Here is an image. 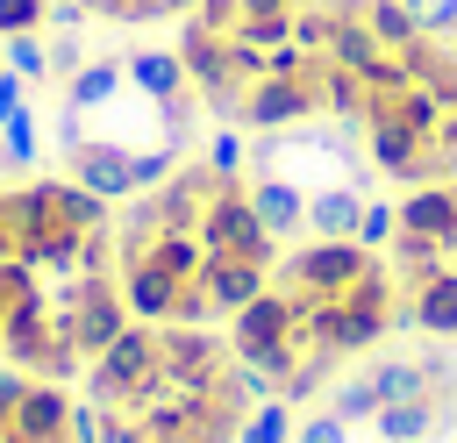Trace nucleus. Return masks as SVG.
<instances>
[{
	"label": "nucleus",
	"instance_id": "9d476101",
	"mask_svg": "<svg viewBox=\"0 0 457 443\" xmlns=\"http://www.w3.org/2000/svg\"><path fill=\"white\" fill-rule=\"evenodd\" d=\"M236 443H293V407L286 400H257Z\"/></svg>",
	"mask_w": 457,
	"mask_h": 443
},
{
	"label": "nucleus",
	"instance_id": "7ed1b4c3",
	"mask_svg": "<svg viewBox=\"0 0 457 443\" xmlns=\"http://www.w3.org/2000/svg\"><path fill=\"white\" fill-rule=\"evenodd\" d=\"M271 400L236 357L228 329L200 322H129L86 364L93 443H236L250 407Z\"/></svg>",
	"mask_w": 457,
	"mask_h": 443
},
{
	"label": "nucleus",
	"instance_id": "f8f14e48",
	"mask_svg": "<svg viewBox=\"0 0 457 443\" xmlns=\"http://www.w3.org/2000/svg\"><path fill=\"white\" fill-rule=\"evenodd\" d=\"M421 36H457V0H400Z\"/></svg>",
	"mask_w": 457,
	"mask_h": 443
},
{
	"label": "nucleus",
	"instance_id": "f03ea898",
	"mask_svg": "<svg viewBox=\"0 0 457 443\" xmlns=\"http://www.w3.org/2000/svg\"><path fill=\"white\" fill-rule=\"evenodd\" d=\"M278 236L250 200V171L179 157L157 186L114 207V279L129 322H228L278 264Z\"/></svg>",
	"mask_w": 457,
	"mask_h": 443
},
{
	"label": "nucleus",
	"instance_id": "1a4fd4ad",
	"mask_svg": "<svg viewBox=\"0 0 457 443\" xmlns=\"http://www.w3.org/2000/svg\"><path fill=\"white\" fill-rule=\"evenodd\" d=\"M321 407H328V414H343V422H371V414H378V386H371V372H357V379H336Z\"/></svg>",
	"mask_w": 457,
	"mask_h": 443
},
{
	"label": "nucleus",
	"instance_id": "20e7f679",
	"mask_svg": "<svg viewBox=\"0 0 457 443\" xmlns=\"http://www.w3.org/2000/svg\"><path fill=\"white\" fill-rule=\"evenodd\" d=\"M0 443H93V429L71 386L0 372Z\"/></svg>",
	"mask_w": 457,
	"mask_h": 443
},
{
	"label": "nucleus",
	"instance_id": "39448f33",
	"mask_svg": "<svg viewBox=\"0 0 457 443\" xmlns=\"http://www.w3.org/2000/svg\"><path fill=\"white\" fill-rule=\"evenodd\" d=\"M250 200H257V214H264V229H271L278 243H307V193H300L293 179L250 171Z\"/></svg>",
	"mask_w": 457,
	"mask_h": 443
},
{
	"label": "nucleus",
	"instance_id": "6e6552de",
	"mask_svg": "<svg viewBox=\"0 0 457 443\" xmlns=\"http://www.w3.org/2000/svg\"><path fill=\"white\" fill-rule=\"evenodd\" d=\"M371 386H378V407H386V400L428 393V372H421V357H386V364H371Z\"/></svg>",
	"mask_w": 457,
	"mask_h": 443
},
{
	"label": "nucleus",
	"instance_id": "ddd939ff",
	"mask_svg": "<svg viewBox=\"0 0 457 443\" xmlns=\"http://www.w3.org/2000/svg\"><path fill=\"white\" fill-rule=\"evenodd\" d=\"M293 443H350V422L328 414V407H314L307 422H293Z\"/></svg>",
	"mask_w": 457,
	"mask_h": 443
},
{
	"label": "nucleus",
	"instance_id": "9b49d317",
	"mask_svg": "<svg viewBox=\"0 0 457 443\" xmlns=\"http://www.w3.org/2000/svg\"><path fill=\"white\" fill-rule=\"evenodd\" d=\"M393 229H400V200L371 193V200H364V222H357V243H364V250H386V243H393Z\"/></svg>",
	"mask_w": 457,
	"mask_h": 443
},
{
	"label": "nucleus",
	"instance_id": "0eeeda50",
	"mask_svg": "<svg viewBox=\"0 0 457 443\" xmlns=\"http://www.w3.org/2000/svg\"><path fill=\"white\" fill-rule=\"evenodd\" d=\"M407 322L436 343H457V272H436L421 293H407Z\"/></svg>",
	"mask_w": 457,
	"mask_h": 443
},
{
	"label": "nucleus",
	"instance_id": "4468645a",
	"mask_svg": "<svg viewBox=\"0 0 457 443\" xmlns=\"http://www.w3.org/2000/svg\"><path fill=\"white\" fill-rule=\"evenodd\" d=\"M0 129H7V164H29V157H36V114L21 107V114H7Z\"/></svg>",
	"mask_w": 457,
	"mask_h": 443
},
{
	"label": "nucleus",
	"instance_id": "423d86ee",
	"mask_svg": "<svg viewBox=\"0 0 457 443\" xmlns=\"http://www.w3.org/2000/svg\"><path fill=\"white\" fill-rule=\"evenodd\" d=\"M371 429H378V443H436V429H443V400H436V393L386 400V407L371 414Z\"/></svg>",
	"mask_w": 457,
	"mask_h": 443
},
{
	"label": "nucleus",
	"instance_id": "2eb2a0df",
	"mask_svg": "<svg viewBox=\"0 0 457 443\" xmlns=\"http://www.w3.org/2000/svg\"><path fill=\"white\" fill-rule=\"evenodd\" d=\"M43 64H50V57H43V43H36V36H7V71L43 79Z\"/></svg>",
	"mask_w": 457,
	"mask_h": 443
},
{
	"label": "nucleus",
	"instance_id": "f257e3e1",
	"mask_svg": "<svg viewBox=\"0 0 457 443\" xmlns=\"http://www.w3.org/2000/svg\"><path fill=\"white\" fill-rule=\"evenodd\" d=\"M129 329L114 279V207L79 179L0 186V372L86 379V364Z\"/></svg>",
	"mask_w": 457,
	"mask_h": 443
}]
</instances>
